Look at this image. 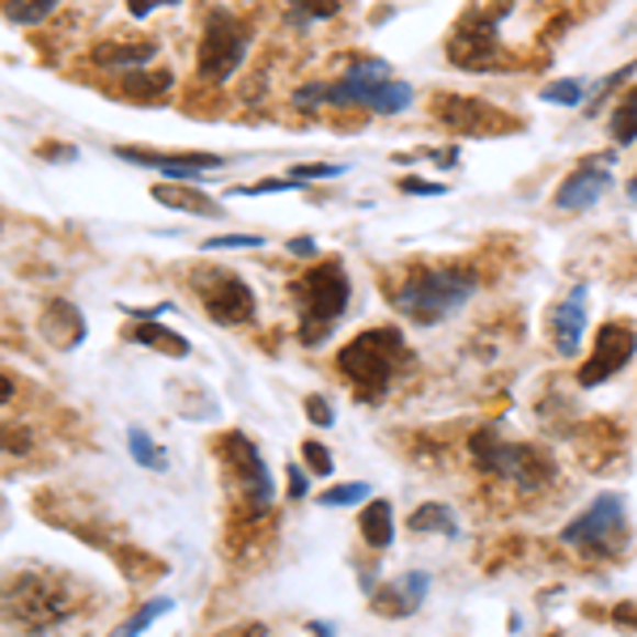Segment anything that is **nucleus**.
I'll use <instances>...</instances> for the list:
<instances>
[{"label": "nucleus", "mask_w": 637, "mask_h": 637, "mask_svg": "<svg viewBox=\"0 0 637 637\" xmlns=\"http://www.w3.org/2000/svg\"><path fill=\"white\" fill-rule=\"evenodd\" d=\"M127 450H132V459L141 463V468H149V472H166V450H161L145 429H127Z\"/></svg>", "instance_id": "nucleus-25"}, {"label": "nucleus", "mask_w": 637, "mask_h": 637, "mask_svg": "<svg viewBox=\"0 0 637 637\" xmlns=\"http://www.w3.org/2000/svg\"><path fill=\"white\" fill-rule=\"evenodd\" d=\"M582 332H586V286H573L566 302H557L552 311V340L561 357H573L582 349Z\"/></svg>", "instance_id": "nucleus-17"}, {"label": "nucleus", "mask_w": 637, "mask_h": 637, "mask_svg": "<svg viewBox=\"0 0 637 637\" xmlns=\"http://www.w3.org/2000/svg\"><path fill=\"white\" fill-rule=\"evenodd\" d=\"M336 366H340V375L353 382V391L366 404H379L382 395L391 391V382L413 366V349L404 345V336L395 327H370V332L353 336L349 345L340 349Z\"/></svg>", "instance_id": "nucleus-1"}, {"label": "nucleus", "mask_w": 637, "mask_h": 637, "mask_svg": "<svg viewBox=\"0 0 637 637\" xmlns=\"http://www.w3.org/2000/svg\"><path fill=\"white\" fill-rule=\"evenodd\" d=\"M612 621L625 625V629H637V604H616L612 607Z\"/></svg>", "instance_id": "nucleus-41"}, {"label": "nucleus", "mask_w": 637, "mask_h": 637, "mask_svg": "<svg viewBox=\"0 0 637 637\" xmlns=\"http://www.w3.org/2000/svg\"><path fill=\"white\" fill-rule=\"evenodd\" d=\"M302 183L298 179H264L255 188H234V195H264V191H298Z\"/></svg>", "instance_id": "nucleus-37"}, {"label": "nucleus", "mask_w": 637, "mask_h": 637, "mask_svg": "<svg viewBox=\"0 0 637 637\" xmlns=\"http://www.w3.org/2000/svg\"><path fill=\"white\" fill-rule=\"evenodd\" d=\"M38 158H56V161H72L77 154H72V145H60V141H47L43 149H38Z\"/></svg>", "instance_id": "nucleus-40"}, {"label": "nucleus", "mask_w": 637, "mask_h": 637, "mask_svg": "<svg viewBox=\"0 0 637 637\" xmlns=\"http://www.w3.org/2000/svg\"><path fill=\"white\" fill-rule=\"evenodd\" d=\"M306 416H311V425H323V429H327V425L336 421L332 404H327L323 395H306Z\"/></svg>", "instance_id": "nucleus-36"}, {"label": "nucleus", "mask_w": 637, "mask_h": 637, "mask_svg": "<svg viewBox=\"0 0 637 637\" xmlns=\"http://www.w3.org/2000/svg\"><path fill=\"white\" fill-rule=\"evenodd\" d=\"M349 272L340 259H323L311 272L293 281V306H298V340L302 345H323L332 327L349 311Z\"/></svg>", "instance_id": "nucleus-2"}, {"label": "nucleus", "mask_w": 637, "mask_h": 637, "mask_svg": "<svg viewBox=\"0 0 637 637\" xmlns=\"http://www.w3.org/2000/svg\"><path fill=\"white\" fill-rule=\"evenodd\" d=\"M409 107H413V86L409 81H391L379 94V102H375V115H400Z\"/></svg>", "instance_id": "nucleus-29"}, {"label": "nucleus", "mask_w": 637, "mask_h": 637, "mask_svg": "<svg viewBox=\"0 0 637 637\" xmlns=\"http://www.w3.org/2000/svg\"><path fill=\"white\" fill-rule=\"evenodd\" d=\"M170 607H175V600H166V595H158V600H149V604L136 607V612L127 616L124 625H120L115 634H107V637H141V634H145V629H149V625H154V621H161V616H166Z\"/></svg>", "instance_id": "nucleus-24"}, {"label": "nucleus", "mask_w": 637, "mask_h": 637, "mask_svg": "<svg viewBox=\"0 0 637 637\" xmlns=\"http://www.w3.org/2000/svg\"><path fill=\"white\" fill-rule=\"evenodd\" d=\"M612 141L616 145H634L637 141V90L616 102V111H612Z\"/></svg>", "instance_id": "nucleus-26"}, {"label": "nucleus", "mask_w": 637, "mask_h": 637, "mask_svg": "<svg viewBox=\"0 0 637 637\" xmlns=\"http://www.w3.org/2000/svg\"><path fill=\"white\" fill-rule=\"evenodd\" d=\"M252 47V26L238 22L234 13H209L204 34H200V52H195V72L200 81H230L238 72V64L247 60Z\"/></svg>", "instance_id": "nucleus-7"}, {"label": "nucleus", "mask_w": 637, "mask_h": 637, "mask_svg": "<svg viewBox=\"0 0 637 637\" xmlns=\"http://www.w3.org/2000/svg\"><path fill=\"white\" fill-rule=\"evenodd\" d=\"M289 498H306V472L289 468Z\"/></svg>", "instance_id": "nucleus-43"}, {"label": "nucleus", "mask_w": 637, "mask_h": 637, "mask_svg": "<svg viewBox=\"0 0 637 637\" xmlns=\"http://www.w3.org/2000/svg\"><path fill=\"white\" fill-rule=\"evenodd\" d=\"M289 9L302 18V22H332L340 13V0H289Z\"/></svg>", "instance_id": "nucleus-30"}, {"label": "nucleus", "mask_w": 637, "mask_h": 637, "mask_svg": "<svg viewBox=\"0 0 637 637\" xmlns=\"http://www.w3.org/2000/svg\"><path fill=\"white\" fill-rule=\"evenodd\" d=\"M561 544H570L573 552H582V557H604V561L621 557L625 544H629L625 502H621L616 493L595 498V502H591V506L582 510L570 527L561 532Z\"/></svg>", "instance_id": "nucleus-6"}, {"label": "nucleus", "mask_w": 637, "mask_h": 637, "mask_svg": "<svg viewBox=\"0 0 637 637\" xmlns=\"http://www.w3.org/2000/svg\"><path fill=\"white\" fill-rule=\"evenodd\" d=\"M234 247H264V234H222V238H209L204 252H234Z\"/></svg>", "instance_id": "nucleus-34"}, {"label": "nucleus", "mask_w": 637, "mask_h": 637, "mask_svg": "<svg viewBox=\"0 0 637 637\" xmlns=\"http://www.w3.org/2000/svg\"><path fill=\"white\" fill-rule=\"evenodd\" d=\"M154 56H158V43H154V38H136V43H98L94 52H90V60H94L98 68H124V72L154 64Z\"/></svg>", "instance_id": "nucleus-19"}, {"label": "nucleus", "mask_w": 637, "mask_h": 637, "mask_svg": "<svg viewBox=\"0 0 637 637\" xmlns=\"http://www.w3.org/2000/svg\"><path fill=\"white\" fill-rule=\"evenodd\" d=\"M629 200H634V204H637V175H634V179H629Z\"/></svg>", "instance_id": "nucleus-45"}, {"label": "nucleus", "mask_w": 637, "mask_h": 637, "mask_svg": "<svg viewBox=\"0 0 637 637\" xmlns=\"http://www.w3.org/2000/svg\"><path fill=\"white\" fill-rule=\"evenodd\" d=\"M289 255L311 259V255H315V238H289Z\"/></svg>", "instance_id": "nucleus-44"}, {"label": "nucleus", "mask_w": 637, "mask_h": 637, "mask_svg": "<svg viewBox=\"0 0 637 637\" xmlns=\"http://www.w3.org/2000/svg\"><path fill=\"white\" fill-rule=\"evenodd\" d=\"M425 591H429V578L421 570L413 573H400L395 582H387V586H379L375 595H370V607L379 612V616H413L416 607L425 604Z\"/></svg>", "instance_id": "nucleus-16"}, {"label": "nucleus", "mask_w": 637, "mask_h": 637, "mask_svg": "<svg viewBox=\"0 0 637 637\" xmlns=\"http://www.w3.org/2000/svg\"><path fill=\"white\" fill-rule=\"evenodd\" d=\"M209 637H268V625L243 621V625H234V629H222V634H209Z\"/></svg>", "instance_id": "nucleus-38"}, {"label": "nucleus", "mask_w": 637, "mask_h": 637, "mask_svg": "<svg viewBox=\"0 0 637 637\" xmlns=\"http://www.w3.org/2000/svg\"><path fill=\"white\" fill-rule=\"evenodd\" d=\"M217 459L225 463L234 489L247 498V506L268 510V502H272V472L264 468V459L252 446V438L247 434H225L222 443H217Z\"/></svg>", "instance_id": "nucleus-11"}, {"label": "nucleus", "mask_w": 637, "mask_h": 637, "mask_svg": "<svg viewBox=\"0 0 637 637\" xmlns=\"http://www.w3.org/2000/svg\"><path fill=\"white\" fill-rule=\"evenodd\" d=\"M127 340H136V345H145V349H158L161 357H188L191 345L179 336V332H170V327H161L154 318H141L132 332H127Z\"/></svg>", "instance_id": "nucleus-22"}, {"label": "nucleus", "mask_w": 637, "mask_h": 637, "mask_svg": "<svg viewBox=\"0 0 637 637\" xmlns=\"http://www.w3.org/2000/svg\"><path fill=\"white\" fill-rule=\"evenodd\" d=\"M544 102H561V107H578L586 90H582V81H557V86H544L540 90Z\"/></svg>", "instance_id": "nucleus-32"}, {"label": "nucleus", "mask_w": 637, "mask_h": 637, "mask_svg": "<svg viewBox=\"0 0 637 637\" xmlns=\"http://www.w3.org/2000/svg\"><path fill=\"white\" fill-rule=\"evenodd\" d=\"M366 498H370V484L353 480V484H336V489H327V493H323V506H357V502H366Z\"/></svg>", "instance_id": "nucleus-31"}, {"label": "nucleus", "mask_w": 637, "mask_h": 637, "mask_svg": "<svg viewBox=\"0 0 637 637\" xmlns=\"http://www.w3.org/2000/svg\"><path fill=\"white\" fill-rule=\"evenodd\" d=\"M391 81H395V72L387 60H357L340 81L323 86V102L327 107H370L375 111V102Z\"/></svg>", "instance_id": "nucleus-13"}, {"label": "nucleus", "mask_w": 637, "mask_h": 637, "mask_svg": "<svg viewBox=\"0 0 637 637\" xmlns=\"http://www.w3.org/2000/svg\"><path fill=\"white\" fill-rule=\"evenodd\" d=\"M400 188L409 191V195H421V191H425V195H443L446 183H425V179H404Z\"/></svg>", "instance_id": "nucleus-39"}, {"label": "nucleus", "mask_w": 637, "mask_h": 637, "mask_svg": "<svg viewBox=\"0 0 637 637\" xmlns=\"http://www.w3.org/2000/svg\"><path fill=\"white\" fill-rule=\"evenodd\" d=\"M191 293L200 298L204 315L213 323H225V327H238V323H252L255 318V293L252 286L230 272V268H213V264H200L188 272Z\"/></svg>", "instance_id": "nucleus-8"}, {"label": "nucleus", "mask_w": 637, "mask_h": 637, "mask_svg": "<svg viewBox=\"0 0 637 637\" xmlns=\"http://www.w3.org/2000/svg\"><path fill=\"white\" fill-rule=\"evenodd\" d=\"M472 459H477L480 472H489V477H498V480H510V484H518V489H527V493L548 489V484L557 480V463H552L548 450H540V446H523V443H502L493 429L472 434Z\"/></svg>", "instance_id": "nucleus-4"}, {"label": "nucleus", "mask_w": 637, "mask_h": 637, "mask_svg": "<svg viewBox=\"0 0 637 637\" xmlns=\"http://www.w3.org/2000/svg\"><path fill=\"white\" fill-rule=\"evenodd\" d=\"M607 161H595L586 158L578 170H573L570 179L557 188V209H566V213H586V209H595L600 200H604L607 183H612V175H607Z\"/></svg>", "instance_id": "nucleus-14"}, {"label": "nucleus", "mask_w": 637, "mask_h": 637, "mask_svg": "<svg viewBox=\"0 0 637 637\" xmlns=\"http://www.w3.org/2000/svg\"><path fill=\"white\" fill-rule=\"evenodd\" d=\"M345 170H349V166H340V161H311V166H293L289 179H298V183H302V179H340Z\"/></svg>", "instance_id": "nucleus-33"}, {"label": "nucleus", "mask_w": 637, "mask_h": 637, "mask_svg": "<svg viewBox=\"0 0 637 637\" xmlns=\"http://www.w3.org/2000/svg\"><path fill=\"white\" fill-rule=\"evenodd\" d=\"M413 532H438V536H459V523L446 506H421L413 514Z\"/></svg>", "instance_id": "nucleus-27"}, {"label": "nucleus", "mask_w": 637, "mask_h": 637, "mask_svg": "<svg viewBox=\"0 0 637 637\" xmlns=\"http://www.w3.org/2000/svg\"><path fill=\"white\" fill-rule=\"evenodd\" d=\"M302 455H306V468L315 477H332V450L323 443H302Z\"/></svg>", "instance_id": "nucleus-35"}, {"label": "nucleus", "mask_w": 637, "mask_h": 637, "mask_svg": "<svg viewBox=\"0 0 637 637\" xmlns=\"http://www.w3.org/2000/svg\"><path fill=\"white\" fill-rule=\"evenodd\" d=\"M477 286L480 281L472 268H416L413 277H404L391 289V306L413 323L434 327L446 315H455L477 293Z\"/></svg>", "instance_id": "nucleus-3"}, {"label": "nucleus", "mask_w": 637, "mask_h": 637, "mask_svg": "<svg viewBox=\"0 0 637 637\" xmlns=\"http://www.w3.org/2000/svg\"><path fill=\"white\" fill-rule=\"evenodd\" d=\"M637 353V332L629 323H604L595 332V353L582 361L578 370V387H604L607 379H616Z\"/></svg>", "instance_id": "nucleus-12"}, {"label": "nucleus", "mask_w": 637, "mask_h": 637, "mask_svg": "<svg viewBox=\"0 0 637 637\" xmlns=\"http://www.w3.org/2000/svg\"><path fill=\"white\" fill-rule=\"evenodd\" d=\"M149 195L166 204V209H179V213H195V217H222V204L204 191L188 188V183H154Z\"/></svg>", "instance_id": "nucleus-20"}, {"label": "nucleus", "mask_w": 637, "mask_h": 637, "mask_svg": "<svg viewBox=\"0 0 637 637\" xmlns=\"http://www.w3.org/2000/svg\"><path fill=\"white\" fill-rule=\"evenodd\" d=\"M56 4H60V0H4V18H9L13 26H34V22H43Z\"/></svg>", "instance_id": "nucleus-28"}, {"label": "nucleus", "mask_w": 637, "mask_h": 637, "mask_svg": "<svg viewBox=\"0 0 637 637\" xmlns=\"http://www.w3.org/2000/svg\"><path fill=\"white\" fill-rule=\"evenodd\" d=\"M115 158L136 161V166H154V170H161V175L175 179V183H191L195 175L222 166V158H213V154H145V149H115Z\"/></svg>", "instance_id": "nucleus-15"}, {"label": "nucleus", "mask_w": 637, "mask_h": 637, "mask_svg": "<svg viewBox=\"0 0 637 637\" xmlns=\"http://www.w3.org/2000/svg\"><path fill=\"white\" fill-rule=\"evenodd\" d=\"M506 13L498 9H472L459 18V26L450 31L446 43V60L468 68V72H489L502 64V43H498V26Z\"/></svg>", "instance_id": "nucleus-9"}, {"label": "nucleus", "mask_w": 637, "mask_h": 637, "mask_svg": "<svg viewBox=\"0 0 637 637\" xmlns=\"http://www.w3.org/2000/svg\"><path fill=\"white\" fill-rule=\"evenodd\" d=\"M161 4H179V0H127L132 18H149V9H161Z\"/></svg>", "instance_id": "nucleus-42"}, {"label": "nucleus", "mask_w": 637, "mask_h": 637, "mask_svg": "<svg viewBox=\"0 0 637 637\" xmlns=\"http://www.w3.org/2000/svg\"><path fill=\"white\" fill-rule=\"evenodd\" d=\"M4 612L9 621H18L26 634H47L52 625H60L64 616L72 612V595L60 591V582L52 573H18L9 582L4 595Z\"/></svg>", "instance_id": "nucleus-5"}, {"label": "nucleus", "mask_w": 637, "mask_h": 637, "mask_svg": "<svg viewBox=\"0 0 637 637\" xmlns=\"http://www.w3.org/2000/svg\"><path fill=\"white\" fill-rule=\"evenodd\" d=\"M357 532H361V540L370 544V548H391V540H395V514H391V502H382V498H375V502H366V510L357 514Z\"/></svg>", "instance_id": "nucleus-21"}, {"label": "nucleus", "mask_w": 637, "mask_h": 637, "mask_svg": "<svg viewBox=\"0 0 637 637\" xmlns=\"http://www.w3.org/2000/svg\"><path fill=\"white\" fill-rule=\"evenodd\" d=\"M434 115H438V124L459 132V136H510V132L523 127V120H510L502 107L468 94H438L434 98Z\"/></svg>", "instance_id": "nucleus-10"}, {"label": "nucleus", "mask_w": 637, "mask_h": 637, "mask_svg": "<svg viewBox=\"0 0 637 637\" xmlns=\"http://www.w3.org/2000/svg\"><path fill=\"white\" fill-rule=\"evenodd\" d=\"M38 332H43V340H47L52 349L72 353L81 340H86V318H81V311H77L72 302L56 298V302L43 311V318H38Z\"/></svg>", "instance_id": "nucleus-18"}, {"label": "nucleus", "mask_w": 637, "mask_h": 637, "mask_svg": "<svg viewBox=\"0 0 637 637\" xmlns=\"http://www.w3.org/2000/svg\"><path fill=\"white\" fill-rule=\"evenodd\" d=\"M170 86H175V77L170 72H141V68H132L124 81H120V90L127 98H136V102H161V98L170 94Z\"/></svg>", "instance_id": "nucleus-23"}]
</instances>
